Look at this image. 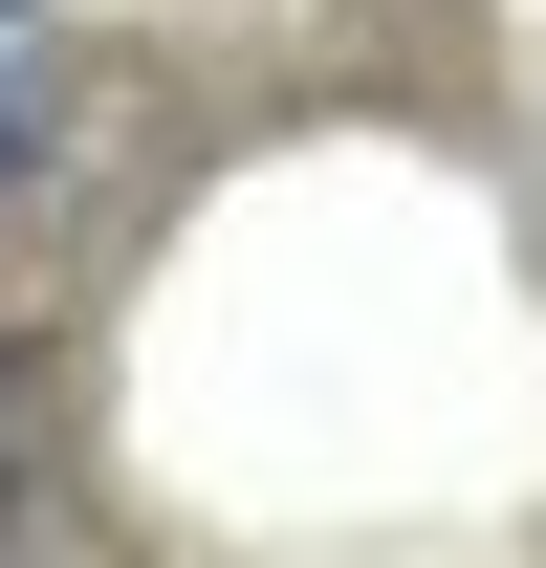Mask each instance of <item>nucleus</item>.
I'll use <instances>...</instances> for the list:
<instances>
[{"label": "nucleus", "mask_w": 546, "mask_h": 568, "mask_svg": "<svg viewBox=\"0 0 546 568\" xmlns=\"http://www.w3.org/2000/svg\"><path fill=\"white\" fill-rule=\"evenodd\" d=\"M67 132V67H44V44H22V22H0V197H22V153Z\"/></svg>", "instance_id": "obj_1"}]
</instances>
